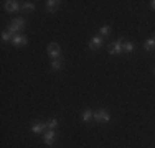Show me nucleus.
<instances>
[{
  "mask_svg": "<svg viewBox=\"0 0 155 148\" xmlns=\"http://www.w3.org/2000/svg\"><path fill=\"white\" fill-rule=\"evenodd\" d=\"M12 44L13 46H27L28 40H27V36H23V35H13Z\"/></svg>",
  "mask_w": 155,
  "mask_h": 148,
  "instance_id": "nucleus-6",
  "label": "nucleus"
},
{
  "mask_svg": "<svg viewBox=\"0 0 155 148\" xmlns=\"http://www.w3.org/2000/svg\"><path fill=\"white\" fill-rule=\"evenodd\" d=\"M3 8H5L7 12L13 13V12H17L18 8H21V5L18 2H15V0H8V2H3Z\"/></svg>",
  "mask_w": 155,
  "mask_h": 148,
  "instance_id": "nucleus-5",
  "label": "nucleus"
},
{
  "mask_svg": "<svg viewBox=\"0 0 155 148\" xmlns=\"http://www.w3.org/2000/svg\"><path fill=\"white\" fill-rule=\"evenodd\" d=\"M46 127H48L46 124H35L31 127V132L33 133H45L46 132Z\"/></svg>",
  "mask_w": 155,
  "mask_h": 148,
  "instance_id": "nucleus-9",
  "label": "nucleus"
},
{
  "mask_svg": "<svg viewBox=\"0 0 155 148\" xmlns=\"http://www.w3.org/2000/svg\"><path fill=\"white\" fill-rule=\"evenodd\" d=\"M143 48H145V51H152V50H155V40H147L145 41V44H143Z\"/></svg>",
  "mask_w": 155,
  "mask_h": 148,
  "instance_id": "nucleus-12",
  "label": "nucleus"
},
{
  "mask_svg": "<svg viewBox=\"0 0 155 148\" xmlns=\"http://www.w3.org/2000/svg\"><path fill=\"white\" fill-rule=\"evenodd\" d=\"M93 115H94V114L91 112L89 109H87V110H84V112H83V120H84V122H89L91 118H93Z\"/></svg>",
  "mask_w": 155,
  "mask_h": 148,
  "instance_id": "nucleus-14",
  "label": "nucleus"
},
{
  "mask_svg": "<svg viewBox=\"0 0 155 148\" xmlns=\"http://www.w3.org/2000/svg\"><path fill=\"white\" fill-rule=\"evenodd\" d=\"M12 38H13V35L10 31H3L2 33V41H10Z\"/></svg>",
  "mask_w": 155,
  "mask_h": 148,
  "instance_id": "nucleus-18",
  "label": "nucleus"
},
{
  "mask_svg": "<svg viewBox=\"0 0 155 148\" xmlns=\"http://www.w3.org/2000/svg\"><path fill=\"white\" fill-rule=\"evenodd\" d=\"M46 125H48V128H50V130H54V128L58 127V120H56V118H51Z\"/></svg>",
  "mask_w": 155,
  "mask_h": 148,
  "instance_id": "nucleus-17",
  "label": "nucleus"
},
{
  "mask_svg": "<svg viewBox=\"0 0 155 148\" xmlns=\"http://www.w3.org/2000/svg\"><path fill=\"white\" fill-rule=\"evenodd\" d=\"M60 0H48L46 2V8L50 10V12H54V10L58 8V7H60Z\"/></svg>",
  "mask_w": 155,
  "mask_h": 148,
  "instance_id": "nucleus-10",
  "label": "nucleus"
},
{
  "mask_svg": "<svg viewBox=\"0 0 155 148\" xmlns=\"http://www.w3.org/2000/svg\"><path fill=\"white\" fill-rule=\"evenodd\" d=\"M61 66H63V61H61L60 58H58V59H54V61L51 63V69H53V71H58V69H60Z\"/></svg>",
  "mask_w": 155,
  "mask_h": 148,
  "instance_id": "nucleus-13",
  "label": "nucleus"
},
{
  "mask_svg": "<svg viewBox=\"0 0 155 148\" xmlns=\"http://www.w3.org/2000/svg\"><path fill=\"white\" fill-rule=\"evenodd\" d=\"M150 7H152V8L155 10V0H152V2H150Z\"/></svg>",
  "mask_w": 155,
  "mask_h": 148,
  "instance_id": "nucleus-19",
  "label": "nucleus"
},
{
  "mask_svg": "<svg viewBox=\"0 0 155 148\" xmlns=\"http://www.w3.org/2000/svg\"><path fill=\"white\" fill-rule=\"evenodd\" d=\"M99 31H101V35H102V36H107L109 33H110V27H109V25H104V27L99 28Z\"/></svg>",
  "mask_w": 155,
  "mask_h": 148,
  "instance_id": "nucleus-16",
  "label": "nucleus"
},
{
  "mask_svg": "<svg viewBox=\"0 0 155 148\" xmlns=\"http://www.w3.org/2000/svg\"><path fill=\"white\" fill-rule=\"evenodd\" d=\"M107 51L110 54H122L124 51H122V40H117V41H112V43H109V46H107Z\"/></svg>",
  "mask_w": 155,
  "mask_h": 148,
  "instance_id": "nucleus-2",
  "label": "nucleus"
},
{
  "mask_svg": "<svg viewBox=\"0 0 155 148\" xmlns=\"http://www.w3.org/2000/svg\"><path fill=\"white\" fill-rule=\"evenodd\" d=\"M101 46H102V38H101V36H94V38L89 41V48H91V50H97V48H101Z\"/></svg>",
  "mask_w": 155,
  "mask_h": 148,
  "instance_id": "nucleus-8",
  "label": "nucleus"
},
{
  "mask_svg": "<svg viewBox=\"0 0 155 148\" xmlns=\"http://www.w3.org/2000/svg\"><path fill=\"white\" fill-rule=\"evenodd\" d=\"M33 8H35V5H33L31 2H25V3H21V10H27V12H31Z\"/></svg>",
  "mask_w": 155,
  "mask_h": 148,
  "instance_id": "nucleus-15",
  "label": "nucleus"
},
{
  "mask_svg": "<svg viewBox=\"0 0 155 148\" xmlns=\"http://www.w3.org/2000/svg\"><path fill=\"white\" fill-rule=\"evenodd\" d=\"M46 53H48V56H50V58L58 59V58H60V54H61L60 44H58V43H50V44H48V48H46Z\"/></svg>",
  "mask_w": 155,
  "mask_h": 148,
  "instance_id": "nucleus-1",
  "label": "nucleus"
},
{
  "mask_svg": "<svg viewBox=\"0 0 155 148\" xmlns=\"http://www.w3.org/2000/svg\"><path fill=\"white\" fill-rule=\"evenodd\" d=\"M152 40H155V33H153V36H152Z\"/></svg>",
  "mask_w": 155,
  "mask_h": 148,
  "instance_id": "nucleus-20",
  "label": "nucleus"
},
{
  "mask_svg": "<svg viewBox=\"0 0 155 148\" xmlns=\"http://www.w3.org/2000/svg\"><path fill=\"white\" fill-rule=\"evenodd\" d=\"M25 27V20L23 18H15V20H12V23H10V27H8V31L12 33H17V31H20L21 28Z\"/></svg>",
  "mask_w": 155,
  "mask_h": 148,
  "instance_id": "nucleus-3",
  "label": "nucleus"
},
{
  "mask_svg": "<svg viewBox=\"0 0 155 148\" xmlns=\"http://www.w3.org/2000/svg\"><path fill=\"white\" fill-rule=\"evenodd\" d=\"M93 118H94L96 122H109L110 120V115H109V112L106 109H99L97 112H94Z\"/></svg>",
  "mask_w": 155,
  "mask_h": 148,
  "instance_id": "nucleus-4",
  "label": "nucleus"
},
{
  "mask_svg": "<svg viewBox=\"0 0 155 148\" xmlns=\"http://www.w3.org/2000/svg\"><path fill=\"white\" fill-rule=\"evenodd\" d=\"M54 138H56V133H54V130H46L45 133H43V140H45L46 145H53Z\"/></svg>",
  "mask_w": 155,
  "mask_h": 148,
  "instance_id": "nucleus-7",
  "label": "nucleus"
},
{
  "mask_svg": "<svg viewBox=\"0 0 155 148\" xmlns=\"http://www.w3.org/2000/svg\"><path fill=\"white\" fill-rule=\"evenodd\" d=\"M122 51H124V53H132V51H134V43L122 41Z\"/></svg>",
  "mask_w": 155,
  "mask_h": 148,
  "instance_id": "nucleus-11",
  "label": "nucleus"
}]
</instances>
